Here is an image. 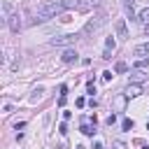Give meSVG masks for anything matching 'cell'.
I'll use <instances>...</instances> for the list:
<instances>
[{
	"mask_svg": "<svg viewBox=\"0 0 149 149\" xmlns=\"http://www.w3.org/2000/svg\"><path fill=\"white\" fill-rule=\"evenodd\" d=\"M70 7H77V0H47L37 9V21H47V19H51V16L70 9Z\"/></svg>",
	"mask_w": 149,
	"mask_h": 149,
	"instance_id": "1",
	"label": "cell"
},
{
	"mask_svg": "<svg viewBox=\"0 0 149 149\" xmlns=\"http://www.w3.org/2000/svg\"><path fill=\"white\" fill-rule=\"evenodd\" d=\"M105 23H107V12H105V9H98V12L93 14V19H88V21H86V26H84L81 35H88V33L98 30V28H100V26H105Z\"/></svg>",
	"mask_w": 149,
	"mask_h": 149,
	"instance_id": "2",
	"label": "cell"
},
{
	"mask_svg": "<svg viewBox=\"0 0 149 149\" xmlns=\"http://www.w3.org/2000/svg\"><path fill=\"white\" fill-rule=\"evenodd\" d=\"M74 40H77L74 35H63V37H54L51 44H54V47H63V44H72Z\"/></svg>",
	"mask_w": 149,
	"mask_h": 149,
	"instance_id": "3",
	"label": "cell"
},
{
	"mask_svg": "<svg viewBox=\"0 0 149 149\" xmlns=\"http://www.w3.org/2000/svg\"><path fill=\"white\" fill-rule=\"evenodd\" d=\"M7 26H9V30H14V33H19V28H21V21H19V14H9V16H7Z\"/></svg>",
	"mask_w": 149,
	"mask_h": 149,
	"instance_id": "4",
	"label": "cell"
},
{
	"mask_svg": "<svg viewBox=\"0 0 149 149\" xmlns=\"http://www.w3.org/2000/svg\"><path fill=\"white\" fill-rule=\"evenodd\" d=\"M114 28H116V35H119V37H123V40L128 37V28H126V19H119V21L114 23Z\"/></svg>",
	"mask_w": 149,
	"mask_h": 149,
	"instance_id": "5",
	"label": "cell"
},
{
	"mask_svg": "<svg viewBox=\"0 0 149 149\" xmlns=\"http://www.w3.org/2000/svg\"><path fill=\"white\" fill-rule=\"evenodd\" d=\"M61 61H63V63H68V65H70V63H74V61H77V51H74V49H65V51H63V56H61Z\"/></svg>",
	"mask_w": 149,
	"mask_h": 149,
	"instance_id": "6",
	"label": "cell"
},
{
	"mask_svg": "<svg viewBox=\"0 0 149 149\" xmlns=\"http://www.w3.org/2000/svg\"><path fill=\"white\" fill-rule=\"evenodd\" d=\"M135 56H149V42L147 44H140V47H135V51H133Z\"/></svg>",
	"mask_w": 149,
	"mask_h": 149,
	"instance_id": "7",
	"label": "cell"
},
{
	"mask_svg": "<svg viewBox=\"0 0 149 149\" xmlns=\"http://www.w3.org/2000/svg\"><path fill=\"white\" fill-rule=\"evenodd\" d=\"M79 130H81L84 135H95V128H93V126H88V123H84V126H81Z\"/></svg>",
	"mask_w": 149,
	"mask_h": 149,
	"instance_id": "8",
	"label": "cell"
},
{
	"mask_svg": "<svg viewBox=\"0 0 149 149\" xmlns=\"http://www.w3.org/2000/svg\"><path fill=\"white\" fill-rule=\"evenodd\" d=\"M135 68H137V70H147V68H149V58H142V61H137V63H135Z\"/></svg>",
	"mask_w": 149,
	"mask_h": 149,
	"instance_id": "9",
	"label": "cell"
},
{
	"mask_svg": "<svg viewBox=\"0 0 149 149\" xmlns=\"http://www.w3.org/2000/svg\"><path fill=\"white\" fill-rule=\"evenodd\" d=\"M140 21H142V23H149V7H144V9L140 12Z\"/></svg>",
	"mask_w": 149,
	"mask_h": 149,
	"instance_id": "10",
	"label": "cell"
},
{
	"mask_svg": "<svg viewBox=\"0 0 149 149\" xmlns=\"http://www.w3.org/2000/svg\"><path fill=\"white\" fill-rule=\"evenodd\" d=\"M114 70H116V72H126V70H128V65H126V63H123V61H119V63H116V68H114Z\"/></svg>",
	"mask_w": 149,
	"mask_h": 149,
	"instance_id": "11",
	"label": "cell"
},
{
	"mask_svg": "<svg viewBox=\"0 0 149 149\" xmlns=\"http://www.w3.org/2000/svg\"><path fill=\"white\" fill-rule=\"evenodd\" d=\"M121 128H123V130H130V128H133V121H130V119H123V121H121Z\"/></svg>",
	"mask_w": 149,
	"mask_h": 149,
	"instance_id": "12",
	"label": "cell"
},
{
	"mask_svg": "<svg viewBox=\"0 0 149 149\" xmlns=\"http://www.w3.org/2000/svg\"><path fill=\"white\" fill-rule=\"evenodd\" d=\"M105 49H109V51H114V40H112V37H107V42H105Z\"/></svg>",
	"mask_w": 149,
	"mask_h": 149,
	"instance_id": "13",
	"label": "cell"
},
{
	"mask_svg": "<svg viewBox=\"0 0 149 149\" xmlns=\"http://www.w3.org/2000/svg\"><path fill=\"white\" fill-rule=\"evenodd\" d=\"M58 133H61V135H65V133H68V123H65V121L58 126Z\"/></svg>",
	"mask_w": 149,
	"mask_h": 149,
	"instance_id": "14",
	"label": "cell"
},
{
	"mask_svg": "<svg viewBox=\"0 0 149 149\" xmlns=\"http://www.w3.org/2000/svg\"><path fill=\"white\" fill-rule=\"evenodd\" d=\"M86 91H88V93H91V95H93V93H95V86H93V81H88V84H86Z\"/></svg>",
	"mask_w": 149,
	"mask_h": 149,
	"instance_id": "15",
	"label": "cell"
},
{
	"mask_svg": "<svg viewBox=\"0 0 149 149\" xmlns=\"http://www.w3.org/2000/svg\"><path fill=\"white\" fill-rule=\"evenodd\" d=\"M137 91H140V86H130L128 88V95H137Z\"/></svg>",
	"mask_w": 149,
	"mask_h": 149,
	"instance_id": "16",
	"label": "cell"
},
{
	"mask_svg": "<svg viewBox=\"0 0 149 149\" xmlns=\"http://www.w3.org/2000/svg\"><path fill=\"white\" fill-rule=\"evenodd\" d=\"M102 79H105V81H109V79H112V72H109V70H107V72H102Z\"/></svg>",
	"mask_w": 149,
	"mask_h": 149,
	"instance_id": "17",
	"label": "cell"
},
{
	"mask_svg": "<svg viewBox=\"0 0 149 149\" xmlns=\"http://www.w3.org/2000/svg\"><path fill=\"white\" fill-rule=\"evenodd\" d=\"M65 102H68V95H61V98H58V105H61V107H63V105H65Z\"/></svg>",
	"mask_w": 149,
	"mask_h": 149,
	"instance_id": "18",
	"label": "cell"
},
{
	"mask_svg": "<svg viewBox=\"0 0 149 149\" xmlns=\"http://www.w3.org/2000/svg\"><path fill=\"white\" fill-rule=\"evenodd\" d=\"M74 105H77V107H84V105H86V100H84V98H77V102H74Z\"/></svg>",
	"mask_w": 149,
	"mask_h": 149,
	"instance_id": "19",
	"label": "cell"
},
{
	"mask_svg": "<svg viewBox=\"0 0 149 149\" xmlns=\"http://www.w3.org/2000/svg\"><path fill=\"white\" fill-rule=\"evenodd\" d=\"M114 149H126V144L123 142H114Z\"/></svg>",
	"mask_w": 149,
	"mask_h": 149,
	"instance_id": "20",
	"label": "cell"
},
{
	"mask_svg": "<svg viewBox=\"0 0 149 149\" xmlns=\"http://www.w3.org/2000/svg\"><path fill=\"white\" fill-rule=\"evenodd\" d=\"M93 149H105V147H102V142H95V144H93Z\"/></svg>",
	"mask_w": 149,
	"mask_h": 149,
	"instance_id": "21",
	"label": "cell"
},
{
	"mask_svg": "<svg viewBox=\"0 0 149 149\" xmlns=\"http://www.w3.org/2000/svg\"><path fill=\"white\" fill-rule=\"evenodd\" d=\"M144 33H147V35H149V23H144Z\"/></svg>",
	"mask_w": 149,
	"mask_h": 149,
	"instance_id": "22",
	"label": "cell"
},
{
	"mask_svg": "<svg viewBox=\"0 0 149 149\" xmlns=\"http://www.w3.org/2000/svg\"><path fill=\"white\" fill-rule=\"evenodd\" d=\"M147 130H149V123H147Z\"/></svg>",
	"mask_w": 149,
	"mask_h": 149,
	"instance_id": "23",
	"label": "cell"
}]
</instances>
